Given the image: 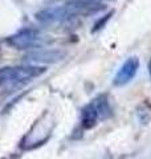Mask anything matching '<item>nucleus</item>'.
<instances>
[{
    "label": "nucleus",
    "mask_w": 151,
    "mask_h": 159,
    "mask_svg": "<svg viewBox=\"0 0 151 159\" xmlns=\"http://www.w3.org/2000/svg\"><path fill=\"white\" fill-rule=\"evenodd\" d=\"M45 69L34 65L28 66H13L0 69V86L3 88H16L21 84L29 81L44 73Z\"/></svg>",
    "instance_id": "f257e3e1"
},
{
    "label": "nucleus",
    "mask_w": 151,
    "mask_h": 159,
    "mask_svg": "<svg viewBox=\"0 0 151 159\" xmlns=\"http://www.w3.org/2000/svg\"><path fill=\"white\" fill-rule=\"evenodd\" d=\"M139 69V60L137 57H130L122 64L119 70L115 74L113 84L115 86H125L137 76Z\"/></svg>",
    "instance_id": "f03ea898"
},
{
    "label": "nucleus",
    "mask_w": 151,
    "mask_h": 159,
    "mask_svg": "<svg viewBox=\"0 0 151 159\" xmlns=\"http://www.w3.org/2000/svg\"><path fill=\"white\" fill-rule=\"evenodd\" d=\"M103 8V3L101 0H73L65 6L69 16L80 13H94Z\"/></svg>",
    "instance_id": "7ed1b4c3"
},
{
    "label": "nucleus",
    "mask_w": 151,
    "mask_h": 159,
    "mask_svg": "<svg viewBox=\"0 0 151 159\" xmlns=\"http://www.w3.org/2000/svg\"><path fill=\"white\" fill-rule=\"evenodd\" d=\"M39 40L37 32L33 29H24L8 39V43L17 49H28L36 45Z\"/></svg>",
    "instance_id": "20e7f679"
},
{
    "label": "nucleus",
    "mask_w": 151,
    "mask_h": 159,
    "mask_svg": "<svg viewBox=\"0 0 151 159\" xmlns=\"http://www.w3.org/2000/svg\"><path fill=\"white\" fill-rule=\"evenodd\" d=\"M36 17L43 23H58L68 19L69 13L65 9V7H58V8H50V9H45V11L39 12Z\"/></svg>",
    "instance_id": "39448f33"
},
{
    "label": "nucleus",
    "mask_w": 151,
    "mask_h": 159,
    "mask_svg": "<svg viewBox=\"0 0 151 159\" xmlns=\"http://www.w3.org/2000/svg\"><path fill=\"white\" fill-rule=\"evenodd\" d=\"M64 57V53L60 51H37L27 56V60L31 62H56Z\"/></svg>",
    "instance_id": "423d86ee"
},
{
    "label": "nucleus",
    "mask_w": 151,
    "mask_h": 159,
    "mask_svg": "<svg viewBox=\"0 0 151 159\" xmlns=\"http://www.w3.org/2000/svg\"><path fill=\"white\" fill-rule=\"evenodd\" d=\"M99 119L98 116V111L95 106L93 105V102H90L89 105H86L82 109V113H81V125L84 129H92L97 125Z\"/></svg>",
    "instance_id": "0eeeda50"
},
{
    "label": "nucleus",
    "mask_w": 151,
    "mask_h": 159,
    "mask_svg": "<svg viewBox=\"0 0 151 159\" xmlns=\"http://www.w3.org/2000/svg\"><path fill=\"white\" fill-rule=\"evenodd\" d=\"M93 105L95 106V109H97L99 119H108L113 114L112 107H110V103L108 101V97L106 96H99V97H97L93 101Z\"/></svg>",
    "instance_id": "6e6552de"
},
{
    "label": "nucleus",
    "mask_w": 151,
    "mask_h": 159,
    "mask_svg": "<svg viewBox=\"0 0 151 159\" xmlns=\"http://www.w3.org/2000/svg\"><path fill=\"white\" fill-rule=\"evenodd\" d=\"M149 72H150V74H151V60H150V64H149Z\"/></svg>",
    "instance_id": "1a4fd4ad"
}]
</instances>
